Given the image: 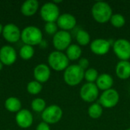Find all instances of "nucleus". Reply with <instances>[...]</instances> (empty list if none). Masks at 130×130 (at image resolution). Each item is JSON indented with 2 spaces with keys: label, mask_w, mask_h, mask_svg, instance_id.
<instances>
[{
  "label": "nucleus",
  "mask_w": 130,
  "mask_h": 130,
  "mask_svg": "<svg viewBox=\"0 0 130 130\" xmlns=\"http://www.w3.org/2000/svg\"><path fill=\"white\" fill-rule=\"evenodd\" d=\"M115 72L117 76L121 80H126L130 78V62L120 61L117 62Z\"/></svg>",
  "instance_id": "a211bd4d"
},
{
  "label": "nucleus",
  "mask_w": 130,
  "mask_h": 130,
  "mask_svg": "<svg viewBox=\"0 0 130 130\" xmlns=\"http://www.w3.org/2000/svg\"><path fill=\"white\" fill-rule=\"evenodd\" d=\"M48 63L50 67L56 71H65L69 66V59L66 53L62 51L55 50L50 53Z\"/></svg>",
  "instance_id": "20e7f679"
},
{
  "label": "nucleus",
  "mask_w": 130,
  "mask_h": 130,
  "mask_svg": "<svg viewBox=\"0 0 130 130\" xmlns=\"http://www.w3.org/2000/svg\"><path fill=\"white\" fill-rule=\"evenodd\" d=\"M72 35L69 31L58 30L53 37V44L58 51L66 50L72 44Z\"/></svg>",
  "instance_id": "9d476101"
},
{
  "label": "nucleus",
  "mask_w": 130,
  "mask_h": 130,
  "mask_svg": "<svg viewBox=\"0 0 130 130\" xmlns=\"http://www.w3.org/2000/svg\"><path fill=\"white\" fill-rule=\"evenodd\" d=\"M120 101V94L118 91L114 88L104 91L99 97L98 103L103 107V108H113L116 107Z\"/></svg>",
  "instance_id": "423d86ee"
},
{
  "label": "nucleus",
  "mask_w": 130,
  "mask_h": 130,
  "mask_svg": "<svg viewBox=\"0 0 130 130\" xmlns=\"http://www.w3.org/2000/svg\"><path fill=\"white\" fill-rule=\"evenodd\" d=\"M21 38L24 44L34 46L40 44L43 40L41 30L36 26H27L24 27L21 34Z\"/></svg>",
  "instance_id": "7ed1b4c3"
},
{
  "label": "nucleus",
  "mask_w": 130,
  "mask_h": 130,
  "mask_svg": "<svg viewBox=\"0 0 130 130\" xmlns=\"http://www.w3.org/2000/svg\"><path fill=\"white\" fill-rule=\"evenodd\" d=\"M85 76V70L82 69L78 64L69 65L64 71L63 79L69 86H76L79 85Z\"/></svg>",
  "instance_id": "f03ea898"
},
{
  "label": "nucleus",
  "mask_w": 130,
  "mask_h": 130,
  "mask_svg": "<svg viewBox=\"0 0 130 130\" xmlns=\"http://www.w3.org/2000/svg\"><path fill=\"white\" fill-rule=\"evenodd\" d=\"M60 15L59 6L53 2H46L40 8V16L46 22H56Z\"/></svg>",
  "instance_id": "6e6552de"
},
{
  "label": "nucleus",
  "mask_w": 130,
  "mask_h": 130,
  "mask_svg": "<svg viewBox=\"0 0 130 130\" xmlns=\"http://www.w3.org/2000/svg\"><path fill=\"white\" fill-rule=\"evenodd\" d=\"M110 22L111 25L116 28H121L126 24L125 17L121 14H113Z\"/></svg>",
  "instance_id": "b1692460"
},
{
  "label": "nucleus",
  "mask_w": 130,
  "mask_h": 130,
  "mask_svg": "<svg viewBox=\"0 0 130 130\" xmlns=\"http://www.w3.org/2000/svg\"><path fill=\"white\" fill-rule=\"evenodd\" d=\"M50 68L46 64H39L34 69V77L36 79V81L40 83L47 82L50 79Z\"/></svg>",
  "instance_id": "2eb2a0df"
},
{
  "label": "nucleus",
  "mask_w": 130,
  "mask_h": 130,
  "mask_svg": "<svg viewBox=\"0 0 130 130\" xmlns=\"http://www.w3.org/2000/svg\"><path fill=\"white\" fill-rule=\"evenodd\" d=\"M75 39L78 44L81 46H87L91 43V36L85 30H79L77 31Z\"/></svg>",
  "instance_id": "5701e85b"
},
{
  "label": "nucleus",
  "mask_w": 130,
  "mask_h": 130,
  "mask_svg": "<svg viewBox=\"0 0 130 130\" xmlns=\"http://www.w3.org/2000/svg\"><path fill=\"white\" fill-rule=\"evenodd\" d=\"M95 84L99 90L104 91L112 88L113 85V78L110 74L102 73L99 75Z\"/></svg>",
  "instance_id": "f3484780"
},
{
  "label": "nucleus",
  "mask_w": 130,
  "mask_h": 130,
  "mask_svg": "<svg viewBox=\"0 0 130 130\" xmlns=\"http://www.w3.org/2000/svg\"><path fill=\"white\" fill-rule=\"evenodd\" d=\"M17 59L15 50L9 45H5L0 49V61L2 64L9 66L13 64Z\"/></svg>",
  "instance_id": "4468645a"
},
{
  "label": "nucleus",
  "mask_w": 130,
  "mask_h": 130,
  "mask_svg": "<svg viewBox=\"0 0 130 130\" xmlns=\"http://www.w3.org/2000/svg\"><path fill=\"white\" fill-rule=\"evenodd\" d=\"M39 7V2L37 0H26L21 6V13L26 16H30L36 13Z\"/></svg>",
  "instance_id": "6ab92c4d"
},
{
  "label": "nucleus",
  "mask_w": 130,
  "mask_h": 130,
  "mask_svg": "<svg viewBox=\"0 0 130 130\" xmlns=\"http://www.w3.org/2000/svg\"><path fill=\"white\" fill-rule=\"evenodd\" d=\"M82 54V50L78 44L72 43L67 49L66 55L67 56L69 61H75L81 59Z\"/></svg>",
  "instance_id": "aec40b11"
},
{
  "label": "nucleus",
  "mask_w": 130,
  "mask_h": 130,
  "mask_svg": "<svg viewBox=\"0 0 130 130\" xmlns=\"http://www.w3.org/2000/svg\"><path fill=\"white\" fill-rule=\"evenodd\" d=\"M42 88H43V87H42L41 83L36 80L28 82V84L27 85V90L31 94H39L41 91Z\"/></svg>",
  "instance_id": "bb28decb"
},
{
  "label": "nucleus",
  "mask_w": 130,
  "mask_h": 130,
  "mask_svg": "<svg viewBox=\"0 0 130 130\" xmlns=\"http://www.w3.org/2000/svg\"><path fill=\"white\" fill-rule=\"evenodd\" d=\"M58 27L62 30L69 31L75 27L77 21L74 15L69 13H63L59 15V18L56 21Z\"/></svg>",
  "instance_id": "ddd939ff"
},
{
  "label": "nucleus",
  "mask_w": 130,
  "mask_h": 130,
  "mask_svg": "<svg viewBox=\"0 0 130 130\" xmlns=\"http://www.w3.org/2000/svg\"><path fill=\"white\" fill-rule=\"evenodd\" d=\"M99 89L95 83H85L80 89V98L87 103H94L99 98Z\"/></svg>",
  "instance_id": "1a4fd4ad"
},
{
  "label": "nucleus",
  "mask_w": 130,
  "mask_h": 130,
  "mask_svg": "<svg viewBox=\"0 0 130 130\" xmlns=\"http://www.w3.org/2000/svg\"><path fill=\"white\" fill-rule=\"evenodd\" d=\"M111 46H113V43L110 40L103 38H98L91 42L90 50L95 55L104 56L110 51Z\"/></svg>",
  "instance_id": "9b49d317"
},
{
  "label": "nucleus",
  "mask_w": 130,
  "mask_h": 130,
  "mask_svg": "<svg viewBox=\"0 0 130 130\" xmlns=\"http://www.w3.org/2000/svg\"><path fill=\"white\" fill-rule=\"evenodd\" d=\"M98 76L99 73L97 69L94 68H88L85 71L84 79H85L88 83H95Z\"/></svg>",
  "instance_id": "393cba45"
},
{
  "label": "nucleus",
  "mask_w": 130,
  "mask_h": 130,
  "mask_svg": "<svg viewBox=\"0 0 130 130\" xmlns=\"http://www.w3.org/2000/svg\"><path fill=\"white\" fill-rule=\"evenodd\" d=\"M2 30H3V27H2V24L0 23V34L2 33Z\"/></svg>",
  "instance_id": "2f4dec72"
},
{
  "label": "nucleus",
  "mask_w": 130,
  "mask_h": 130,
  "mask_svg": "<svg viewBox=\"0 0 130 130\" xmlns=\"http://www.w3.org/2000/svg\"><path fill=\"white\" fill-rule=\"evenodd\" d=\"M126 130H130V128H128V129H126Z\"/></svg>",
  "instance_id": "72a5a7b5"
},
{
  "label": "nucleus",
  "mask_w": 130,
  "mask_h": 130,
  "mask_svg": "<svg viewBox=\"0 0 130 130\" xmlns=\"http://www.w3.org/2000/svg\"><path fill=\"white\" fill-rule=\"evenodd\" d=\"M34 54V49L32 46L24 44L22 46L19 51L20 56L24 59H29L33 57Z\"/></svg>",
  "instance_id": "a878e982"
},
{
  "label": "nucleus",
  "mask_w": 130,
  "mask_h": 130,
  "mask_svg": "<svg viewBox=\"0 0 130 130\" xmlns=\"http://www.w3.org/2000/svg\"><path fill=\"white\" fill-rule=\"evenodd\" d=\"M36 130H50V127L48 123L45 122H41L37 125Z\"/></svg>",
  "instance_id": "7c9ffc66"
},
{
  "label": "nucleus",
  "mask_w": 130,
  "mask_h": 130,
  "mask_svg": "<svg viewBox=\"0 0 130 130\" xmlns=\"http://www.w3.org/2000/svg\"><path fill=\"white\" fill-rule=\"evenodd\" d=\"M31 107L36 112H43L46 109V101L42 98H35L31 102Z\"/></svg>",
  "instance_id": "cd10ccee"
},
{
  "label": "nucleus",
  "mask_w": 130,
  "mask_h": 130,
  "mask_svg": "<svg viewBox=\"0 0 130 130\" xmlns=\"http://www.w3.org/2000/svg\"><path fill=\"white\" fill-rule=\"evenodd\" d=\"M113 50L120 61H129L130 59V41L120 38L113 42Z\"/></svg>",
  "instance_id": "39448f33"
},
{
  "label": "nucleus",
  "mask_w": 130,
  "mask_h": 130,
  "mask_svg": "<svg viewBox=\"0 0 130 130\" xmlns=\"http://www.w3.org/2000/svg\"><path fill=\"white\" fill-rule=\"evenodd\" d=\"M78 65L82 69H84V70L85 71V70L88 69V67H89V60H88L87 58L82 57V58H81V59H78Z\"/></svg>",
  "instance_id": "c756f323"
},
{
  "label": "nucleus",
  "mask_w": 130,
  "mask_h": 130,
  "mask_svg": "<svg viewBox=\"0 0 130 130\" xmlns=\"http://www.w3.org/2000/svg\"><path fill=\"white\" fill-rule=\"evenodd\" d=\"M2 67H3V64H2V62L0 61V70H1L2 69Z\"/></svg>",
  "instance_id": "473e14b6"
},
{
  "label": "nucleus",
  "mask_w": 130,
  "mask_h": 130,
  "mask_svg": "<svg viewBox=\"0 0 130 130\" xmlns=\"http://www.w3.org/2000/svg\"><path fill=\"white\" fill-rule=\"evenodd\" d=\"M5 108L10 112H18L21 110V102L15 97H10L5 102Z\"/></svg>",
  "instance_id": "412c9836"
},
{
  "label": "nucleus",
  "mask_w": 130,
  "mask_h": 130,
  "mask_svg": "<svg viewBox=\"0 0 130 130\" xmlns=\"http://www.w3.org/2000/svg\"><path fill=\"white\" fill-rule=\"evenodd\" d=\"M15 120L20 127L28 128L33 123V115L27 109H21L17 113Z\"/></svg>",
  "instance_id": "dca6fc26"
},
{
  "label": "nucleus",
  "mask_w": 130,
  "mask_h": 130,
  "mask_svg": "<svg viewBox=\"0 0 130 130\" xmlns=\"http://www.w3.org/2000/svg\"><path fill=\"white\" fill-rule=\"evenodd\" d=\"M91 15L94 21L100 24H104L110 21L113 10L111 6L106 2H96L91 8Z\"/></svg>",
  "instance_id": "f257e3e1"
},
{
  "label": "nucleus",
  "mask_w": 130,
  "mask_h": 130,
  "mask_svg": "<svg viewBox=\"0 0 130 130\" xmlns=\"http://www.w3.org/2000/svg\"><path fill=\"white\" fill-rule=\"evenodd\" d=\"M88 114L91 119H99L103 114V107L99 103H93L88 109Z\"/></svg>",
  "instance_id": "4be33fe9"
},
{
  "label": "nucleus",
  "mask_w": 130,
  "mask_h": 130,
  "mask_svg": "<svg viewBox=\"0 0 130 130\" xmlns=\"http://www.w3.org/2000/svg\"><path fill=\"white\" fill-rule=\"evenodd\" d=\"M21 31L19 27L14 24L9 23L3 27L2 35L3 37L8 42L15 43L21 38Z\"/></svg>",
  "instance_id": "f8f14e48"
},
{
  "label": "nucleus",
  "mask_w": 130,
  "mask_h": 130,
  "mask_svg": "<svg viewBox=\"0 0 130 130\" xmlns=\"http://www.w3.org/2000/svg\"><path fill=\"white\" fill-rule=\"evenodd\" d=\"M63 115L62 108L56 104L50 105L42 112V119L43 122L50 124H55L60 121Z\"/></svg>",
  "instance_id": "0eeeda50"
},
{
  "label": "nucleus",
  "mask_w": 130,
  "mask_h": 130,
  "mask_svg": "<svg viewBox=\"0 0 130 130\" xmlns=\"http://www.w3.org/2000/svg\"><path fill=\"white\" fill-rule=\"evenodd\" d=\"M45 31L50 35H54L58 31V25L56 22H46L44 26Z\"/></svg>",
  "instance_id": "c85d7f7f"
}]
</instances>
